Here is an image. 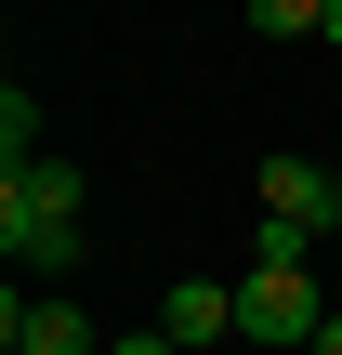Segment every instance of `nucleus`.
<instances>
[{"instance_id":"obj_1","label":"nucleus","mask_w":342,"mask_h":355,"mask_svg":"<svg viewBox=\"0 0 342 355\" xmlns=\"http://www.w3.org/2000/svg\"><path fill=\"white\" fill-rule=\"evenodd\" d=\"M79 158H26V171H0V250L26 263V277H79L92 263V237H79Z\"/></svg>"},{"instance_id":"obj_2","label":"nucleus","mask_w":342,"mask_h":355,"mask_svg":"<svg viewBox=\"0 0 342 355\" xmlns=\"http://www.w3.org/2000/svg\"><path fill=\"white\" fill-rule=\"evenodd\" d=\"M342 303L316 290V263H250L237 277V355H303Z\"/></svg>"},{"instance_id":"obj_3","label":"nucleus","mask_w":342,"mask_h":355,"mask_svg":"<svg viewBox=\"0 0 342 355\" xmlns=\"http://www.w3.org/2000/svg\"><path fill=\"white\" fill-rule=\"evenodd\" d=\"M264 224L342 250V171H330V158H264Z\"/></svg>"},{"instance_id":"obj_4","label":"nucleus","mask_w":342,"mask_h":355,"mask_svg":"<svg viewBox=\"0 0 342 355\" xmlns=\"http://www.w3.org/2000/svg\"><path fill=\"white\" fill-rule=\"evenodd\" d=\"M158 329H171L185 355H224V343H237V277H171Z\"/></svg>"},{"instance_id":"obj_5","label":"nucleus","mask_w":342,"mask_h":355,"mask_svg":"<svg viewBox=\"0 0 342 355\" xmlns=\"http://www.w3.org/2000/svg\"><path fill=\"white\" fill-rule=\"evenodd\" d=\"M0 343H13V355H105V343H92V316H79L66 290H40V303H13V329H0Z\"/></svg>"},{"instance_id":"obj_6","label":"nucleus","mask_w":342,"mask_h":355,"mask_svg":"<svg viewBox=\"0 0 342 355\" xmlns=\"http://www.w3.org/2000/svg\"><path fill=\"white\" fill-rule=\"evenodd\" d=\"M330 0H250V40H316Z\"/></svg>"},{"instance_id":"obj_7","label":"nucleus","mask_w":342,"mask_h":355,"mask_svg":"<svg viewBox=\"0 0 342 355\" xmlns=\"http://www.w3.org/2000/svg\"><path fill=\"white\" fill-rule=\"evenodd\" d=\"M105 355H185V343H171V329H132V343H105Z\"/></svg>"},{"instance_id":"obj_8","label":"nucleus","mask_w":342,"mask_h":355,"mask_svg":"<svg viewBox=\"0 0 342 355\" xmlns=\"http://www.w3.org/2000/svg\"><path fill=\"white\" fill-rule=\"evenodd\" d=\"M316 40H342V0H330V13H316Z\"/></svg>"},{"instance_id":"obj_9","label":"nucleus","mask_w":342,"mask_h":355,"mask_svg":"<svg viewBox=\"0 0 342 355\" xmlns=\"http://www.w3.org/2000/svg\"><path fill=\"white\" fill-rule=\"evenodd\" d=\"M0 355H13V343H0Z\"/></svg>"}]
</instances>
